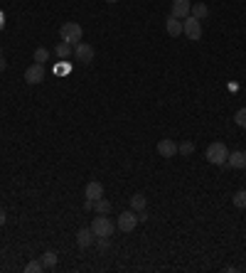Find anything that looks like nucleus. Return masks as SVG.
<instances>
[{"label":"nucleus","instance_id":"20e7f679","mask_svg":"<svg viewBox=\"0 0 246 273\" xmlns=\"http://www.w3.org/2000/svg\"><path fill=\"white\" fill-rule=\"evenodd\" d=\"M182 35H187L189 39H194V42L202 39V22H200L197 18H192V15L185 18L182 20Z\"/></svg>","mask_w":246,"mask_h":273},{"label":"nucleus","instance_id":"f257e3e1","mask_svg":"<svg viewBox=\"0 0 246 273\" xmlns=\"http://www.w3.org/2000/svg\"><path fill=\"white\" fill-rule=\"evenodd\" d=\"M59 37H62V42H69L72 47L81 42V37H84V30H81V25L79 22H64L62 25V30H59Z\"/></svg>","mask_w":246,"mask_h":273},{"label":"nucleus","instance_id":"6e6552de","mask_svg":"<svg viewBox=\"0 0 246 273\" xmlns=\"http://www.w3.org/2000/svg\"><path fill=\"white\" fill-rule=\"evenodd\" d=\"M189 10H192V3L189 0H172V13L177 20H185L189 18Z\"/></svg>","mask_w":246,"mask_h":273},{"label":"nucleus","instance_id":"aec40b11","mask_svg":"<svg viewBox=\"0 0 246 273\" xmlns=\"http://www.w3.org/2000/svg\"><path fill=\"white\" fill-rule=\"evenodd\" d=\"M32 59H35L37 64H47V59H50V50L37 47V50H35V55H32Z\"/></svg>","mask_w":246,"mask_h":273},{"label":"nucleus","instance_id":"2eb2a0df","mask_svg":"<svg viewBox=\"0 0 246 273\" xmlns=\"http://www.w3.org/2000/svg\"><path fill=\"white\" fill-rule=\"evenodd\" d=\"M189 15H192V18H197L200 22H202V20L209 15V8L205 5V3H194V5H192V10H189Z\"/></svg>","mask_w":246,"mask_h":273},{"label":"nucleus","instance_id":"1a4fd4ad","mask_svg":"<svg viewBox=\"0 0 246 273\" xmlns=\"http://www.w3.org/2000/svg\"><path fill=\"white\" fill-rule=\"evenodd\" d=\"M227 167H231V170H244L246 167V150H234V153H229Z\"/></svg>","mask_w":246,"mask_h":273},{"label":"nucleus","instance_id":"9b49d317","mask_svg":"<svg viewBox=\"0 0 246 273\" xmlns=\"http://www.w3.org/2000/svg\"><path fill=\"white\" fill-rule=\"evenodd\" d=\"M84 197H86V200H91V202L101 200V197H104V185H101V182H96V180H91L89 185H86V190H84Z\"/></svg>","mask_w":246,"mask_h":273},{"label":"nucleus","instance_id":"6ab92c4d","mask_svg":"<svg viewBox=\"0 0 246 273\" xmlns=\"http://www.w3.org/2000/svg\"><path fill=\"white\" fill-rule=\"evenodd\" d=\"M177 153H180L182 158H189V155L194 153V143H192V141H182V143H177Z\"/></svg>","mask_w":246,"mask_h":273},{"label":"nucleus","instance_id":"f8f14e48","mask_svg":"<svg viewBox=\"0 0 246 273\" xmlns=\"http://www.w3.org/2000/svg\"><path fill=\"white\" fill-rule=\"evenodd\" d=\"M94 232H91V226H89V229H79V232H76V246H79V249H89V246H91V244H94Z\"/></svg>","mask_w":246,"mask_h":273},{"label":"nucleus","instance_id":"423d86ee","mask_svg":"<svg viewBox=\"0 0 246 273\" xmlns=\"http://www.w3.org/2000/svg\"><path fill=\"white\" fill-rule=\"evenodd\" d=\"M138 212H133V209H128V212H123L121 217H118V221H116V226L121 229V232H126V234H131L133 229L138 226Z\"/></svg>","mask_w":246,"mask_h":273},{"label":"nucleus","instance_id":"f03ea898","mask_svg":"<svg viewBox=\"0 0 246 273\" xmlns=\"http://www.w3.org/2000/svg\"><path fill=\"white\" fill-rule=\"evenodd\" d=\"M205 158H207V163L212 165H227V158H229V150L224 143H209L207 153H205Z\"/></svg>","mask_w":246,"mask_h":273},{"label":"nucleus","instance_id":"9d476101","mask_svg":"<svg viewBox=\"0 0 246 273\" xmlns=\"http://www.w3.org/2000/svg\"><path fill=\"white\" fill-rule=\"evenodd\" d=\"M158 153H160L163 158H175V155H177V143H175L172 138H163V141L158 143Z\"/></svg>","mask_w":246,"mask_h":273},{"label":"nucleus","instance_id":"39448f33","mask_svg":"<svg viewBox=\"0 0 246 273\" xmlns=\"http://www.w3.org/2000/svg\"><path fill=\"white\" fill-rule=\"evenodd\" d=\"M44 79H47V69H44V64H37V62H35L32 67L25 69V81L32 84V86H35V84H42Z\"/></svg>","mask_w":246,"mask_h":273},{"label":"nucleus","instance_id":"4468645a","mask_svg":"<svg viewBox=\"0 0 246 273\" xmlns=\"http://www.w3.org/2000/svg\"><path fill=\"white\" fill-rule=\"evenodd\" d=\"M39 261H42L44 271H52V268H57V261H59V258H57V254H55V251H44Z\"/></svg>","mask_w":246,"mask_h":273},{"label":"nucleus","instance_id":"412c9836","mask_svg":"<svg viewBox=\"0 0 246 273\" xmlns=\"http://www.w3.org/2000/svg\"><path fill=\"white\" fill-rule=\"evenodd\" d=\"M231 202H234V207H239V209H246V190H239V192H234Z\"/></svg>","mask_w":246,"mask_h":273},{"label":"nucleus","instance_id":"0eeeda50","mask_svg":"<svg viewBox=\"0 0 246 273\" xmlns=\"http://www.w3.org/2000/svg\"><path fill=\"white\" fill-rule=\"evenodd\" d=\"M94 47L91 44H86V42H79V44H74V57L81 62V64H91L94 62Z\"/></svg>","mask_w":246,"mask_h":273},{"label":"nucleus","instance_id":"5701e85b","mask_svg":"<svg viewBox=\"0 0 246 273\" xmlns=\"http://www.w3.org/2000/svg\"><path fill=\"white\" fill-rule=\"evenodd\" d=\"M25 271L27 273H42L44 271V266H42V261H30V263L25 266Z\"/></svg>","mask_w":246,"mask_h":273},{"label":"nucleus","instance_id":"cd10ccee","mask_svg":"<svg viewBox=\"0 0 246 273\" xmlns=\"http://www.w3.org/2000/svg\"><path fill=\"white\" fill-rule=\"evenodd\" d=\"M0 57H3V50H0Z\"/></svg>","mask_w":246,"mask_h":273},{"label":"nucleus","instance_id":"bb28decb","mask_svg":"<svg viewBox=\"0 0 246 273\" xmlns=\"http://www.w3.org/2000/svg\"><path fill=\"white\" fill-rule=\"evenodd\" d=\"M106 3H118V0H106Z\"/></svg>","mask_w":246,"mask_h":273},{"label":"nucleus","instance_id":"4be33fe9","mask_svg":"<svg viewBox=\"0 0 246 273\" xmlns=\"http://www.w3.org/2000/svg\"><path fill=\"white\" fill-rule=\"evenodd\" d=\"M234 123L239 128H246V109H239L234 113Z\"/></svg>","mask_w":246,"mask_h":273},{"label":"nucleus","instance_id":"a878e982","mask_svg":"<svg viewBox=\"0 0 246 273\" xmlns=\"http://www.w3.org/2000/svg\"><path fill=\"white\" fill-rule=\"evenodd\" d=\"M84 209H94V202H91V200H84Z\"/></svg>","mask_w":246,"mask_h":273},{"label":"nucleus","instance_id":"7ed1b4c3","mask_svg":"<svg viewBox=\"0 0 246 273\" xmlns=\"http://www.w3.org/2000/svg\"><path fill=\"white\" fill-rule=\"evenodd\" d=\"M91 232H94V237H114L116 224L106 217V214H99V217H94V221H91Z\"/></svg>","mask_w":246,"mask_h":273},{"label":"nucleus","instance_id":"f3484780","mask_svg":"<svg viewBox=\"0 0 246 273\" xmlns=\"http://www.w3.org/2000/svg\"><path fill=\"white\" fill-rule=\"evenodd\" d=\"M55 55H57L59 59H67V57H72V55H74V47H72L69 42H59V44H57V50H55Z\"/></svg>","mask_w":246,"mask_h":273},{"label":"nucleus","instance_id":"b1692460","mask_svg":"<svg viewBox=\"0 0 246 273\" xmlns=\"http://www.w3.org/2000/svg\"><path fill=\"white\" fill-rule=\"evenodd\" d=\"M5 221H8V214H5V209L0 207V226H5Z\"/></svg>","mask_w":246,"mask_h":273},{"label":"nucleus","instance_id":"dca6fc26","mask_svg":"<svg viewBox=\"0 0 246 273\" xmlns=\"http://www.w3.org/2000/svg\"><path fill=\"white\" fill-rule=\"evenodd\" d=\"M145 204H148V200H145V195L143 192H135L131 197V209L133 212H143L145 209Z\"/></svg>","mask_w":246,"mask_h":273},{"label":"nucleus","instance_id":"a211bd4d","mask_svg":"<svg viewBox=\"0 0 246 273\" xmlns=\"http://www.w3.org/2000/svg\"><path fill=\"white\" fill-rule=\"evenodd\" d=\"M94 212H96V214H109V212H111V202L106 200V197L96 200L94 202Z\"/></svg>","mask_w":246,"mask_h":273},{"label":"nucleus","instance_id":"ddd939ff","mask_svg":"<svg viewBox=\"0 0 246 273\" xmlns=\"http://www.w3.org/2000/svg\"><path fill=\"white\" fill-rule=\"evenodd\" d=\"M165 30H168V35L170 37H180L182 35V20H177L175 15L165 20Z\"/></svg>","mask_w":246,"mask_h":273},{"label":"nucleus","instance_id":"393cba45","mask_svg":"<svg viewBox=\"0 0 246 273\" xmlns=\"http://www.w3.org/2000/svg\"><path fill=\"white\" fill-rule=\"evenodd\" d=\"M5 67H8V59H5V57H0V72H5Z\"/></svg>","mask_w":246,"mask_h":273}]
</instances>
